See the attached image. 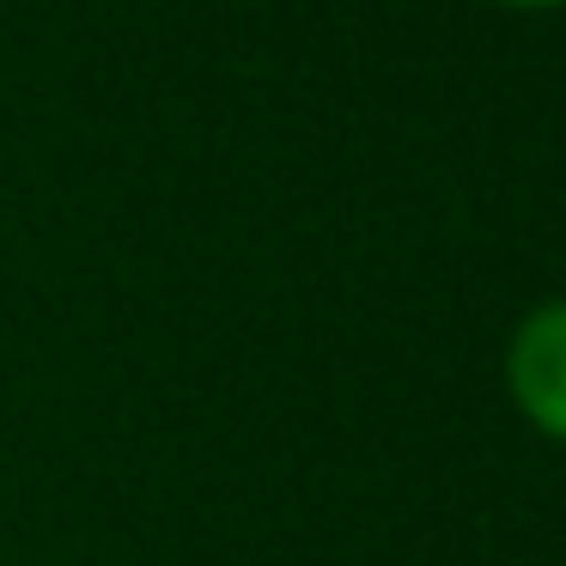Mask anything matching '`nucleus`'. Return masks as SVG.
<instances>
[{
    "instance_id": "obj_1",
    "label": "nucleus",
    "mask_w": 566,
    "mask_h": 566,
    "mask_svg": "<svg viewBox=\"0 0 566 566\" xmlns=\"http://www.w3.org/2000/svg\"><path fill=\"white\" fill-rule=\"evenodd\" d=\"M512 396L548 439H566V298L530 311L512 335Z\"/></svg>"
},
{
    "instance_id": "obj_2",
    "label": "nucleus",
    "mask_w": 566,
    "mask_h": 566,
    "mask_svg": "<svg viewBox=\"0 0 566 566\" xmlns=\"http://www.w3.org/2000/svg\"><path fill=\"white\" fill-rule=\"evenodd\" d=\"M505 7H560V0H505Z\"/></svg>"
}]
</instances>
